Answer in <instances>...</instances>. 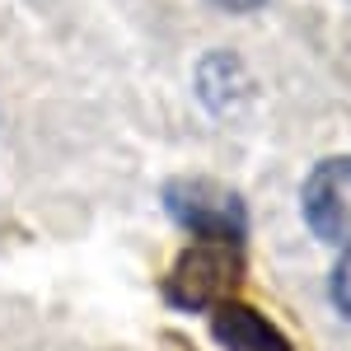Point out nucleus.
Listing matches in <instances>:
<instances>
[{
    "instance_id": "obj_1",
    "label": "nucleus",
    "mask_w": 351,
    "mask_h": 351,
    "mask_svg": "<svg viewBox=\"0 0 351 351\" xmlns=\"http://www.w3.org/2000/svg\"><path fill=\"white\" fill-rule=\"evenodd\" d=\"M239 281V258L225 239H211L202 248H188L178 258V267L169 276V300L188 304V309H202L216 295H225L230 286Z\"/></svg>"
},
{
    "instance_id": "obj_2",
    "label": "nucleus",
    "mask_w": 351,
    "mask_h": 351,
    "mask_svg": "<svg viewBox=\"0 0 351 351\" xmlns=\"http://www.w3.org/2000/svg\"><path fill=\"white\" fill-rule=\"evenodd\" d=\"M164 202H169V211L183 220V225L211 234V239L234 243L243 234V202L234 192L206 183V178H183V183H173V188L164 192Z\"/></svg>"
},
{
    "instance_id": "obj_3",
    "label": "nucleus",
    "mask_w": 351,
    "mask_h": 351,
    "mask_svg": "<svg viewBox=\"0 0 351 351\" xmlns=\"http://www.w3.org/2000/svg\"><path fill=\"white\" fill-rule=\"evenodd\" d=\"M309 230L328 243H351V160H328L304 183Z\"/></svg>"
},
{
    "instance_id": "obj_4",
    "label": "nucleus",
    "mask_w": 351,
    "mask_h": 351,
    "mask_svg": "<svg viewBox=\"0 0 351 351\" xmlns=\"http://www.w3.org/2000/svg\"><path fill=\"white\" fill-rule=\"evenodd\" d=\"M216 337L225 351H291V342L263 314H253L243 304H220L216 309Z\"/></svg>"
},
{
    "instance_id": "obj_5",
    "label": "nucleus",
    "mask_w": 351,
    "mask_h": 351,
    "mask_svg": "<svg viewBox=\"0 0 351 351\" xmlns=\"http://www.w3.org/2000/svg\"><path fill=\"white\" fill-rule=\"evenodd\" d=\"M332 300H337V309L351 319V253L337 263V271H332Z\"/></svg>"
},
{
    "instance_id": "obj_6",
    "label": "nucleus",
    "mask_w": 351,
    "mask_h": 351,
    "mask_svg": "<svg viewBox=\"0 0 351 351\" xmlns=\"http://www.w3.org/2000/svg\"><path fill=\"white\" fill-rule=\"evenodd\" d=\"M216 5H225V10H253V5H263V0H216Z\"/></svg>"
}]
</instances>
